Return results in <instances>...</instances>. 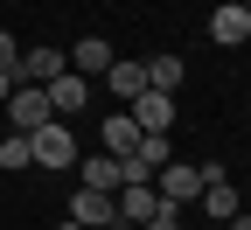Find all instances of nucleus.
Segmentation results:
<instances>
[{
  "instance_id": "obj_17",
  "label": "nucleus",
  "mask_w": 251,
  "mask_h": 230,
  "mask_svg": "<svg viewBox=\"0 0 251 230\" xmlns=\"http://www.w3.org/2000/svg\"><path fill=\"white\" fill-rule=\"evenodd\" d=\"M147 230H181V209H175V203H153V216H147Z\"/></svg>"
},
{
  "instance_id": "obj_9",
  "label": "nucleus",
  "mask_w": 251,
  "mask_h": 230,
  "mask_svg": "<svg viewBox=\"0 0 251 230\" xmlns=\"http://www.w3.org/2000/svg\"><path fill=\"white\" fill-rule=\"evenodd\" d=\"M112 63H119V56H112V42H105V35H84V42L70 49V70H77V77H105Z\"/></svg>"
},
{
  "instance_id": "obj_16",
  "label": "nucleus",
  "mask_w": 251,
  "mask_h": 230,
  "mask_svg": "<svg viewBox=\"0 0 251 230\" xmlns=\"http://www.w3.org/2000/svg\"><path fill=\"white\" fill-rule=\"evenodd\" d=\"M0 168H35V153H28V133H7V140H0Z\"/></svg>"
},
{
  "instance_id": "obj_20",
  "label": "nucleus",
  "mask_w": 251,
  "mask_h": 230,
  "mask_svg": "<svg viewBox=\"0 0 251 230\" xmlns=\"http://www.w3.org/2000/svg\"><path fill=\"white\" fill-rule=\"evenodd\" d=\"M230 230H251V216H244V209H237V216H230Z\"/></svg>"
},
{
  "instance_id": "obj_6",
  "label": "nucleus",
  "mask_w": 251,
  "mask_h": 230,
  "mask_svg": "<svg viewBox=\"0 0 251 230\" xmlns=\"http://www.w3.org/2000/svg\"><path fill=\"white\" fill-rule=\"evenodd\" d=\"M126 112H133L140 133H168V126H175V98H168V91H140Z\"/></svg>"
},
{
  "instance_id": "obj_15",
  "label": "nucleus",
  "mask_w": 251,
  "mask_h": 230,
  "mask_svg": "<svg viewBox=\"0 0 251 230\" xmlns=\"http://www.w3.org/2000/svg\"><path fill=\"white\" fill-rule=\"evenodd\" d=\"M175 84H181V56H147V91L175 98Z\"/></svg>"
},
{
  "instance_id": "obj_14",
  "label": "nucleus",
  "mask_w": 251,
  "mask_h": 230,
  "mask_svg": "<svg viewBox=\"0 0 251 230\" xmlns=\"http://www.w3.org/2000/svg\"><path fill=\"white\" fill-rule=\"evenodd\" d=\"M133 147H140V126H133V112L105 119V153H133Z\"/></svg>"
},
{
  "instance_id": "obj_18",
  "label": "nucleus",
  "mask_w": 251,
  "mask_h": 230,
  "mask_svg": "<svg viewBox=\"0 0 251 230\" xmlns=\"http://www.w3.org/2000/svg\"><path fill=\"white\" fill-rule=\"evenodd\" d=\"M14 63H21V49H14V35H7V28H0V70H14Z\"/></svg>"
},
{
  "instance_id": "obj_13",
  "label": "nucleus",
  "mask_w": 251,
  "mask_h": 230,
  "mask_svg": "<svg viewBox=\"0 0 251 230\" xmlns=\"http://www.w3.org/2000/svg\"><path fill=\"white\" fill-rule=\"evenodd\" d=\"M105 84H112V98H126V105H133V98L147 91V63H112Z\"/></svg>"
},
{
  "instance_id": "obj_11",
  "label": "nucleus",
  "mask_w": 251,
  "mask_h": 230,
  "mask_svg": "<svg viewBox=\"0 0 251 230\" xmlns=\"http://www.w3.org/2000/svg\"><path fill=\"white\" fill-rule=\"evenodd\" d=\"M244 35H251V14H244V7H209V42L237 49Z\"/></svg>"
},
{
  "instance_id": "obj_21",
  "label": "nucleus",
  "mask_w": 251,
  "mask_h": 230,
  "mask_svg": "<svg viewBox=\"0 0 251 230\" xmlns=\"http://www.w3.org/2000/svg\"><path fill=\"white\" fill-rule=\"evenodd\" d=\"M216 7H244V0H216Z\"/></svg>"
},
{
  "instance_id": "obj_23",
  "label": "nucleus",
  "mask_w": 251,
  "mask_h": 230,
  "mask_svg": "<svg viewBox=\"0 0 251 230\" xmlns=\"http://www.w3.org/2000/svg\"><path fill=\"white\" fill-rule=\"evenodd\" d=\"M244 14H251V0H244Z\"/></svg>"
},
{
  "instance_id": "obj_22",
  "label": "nucleus",
  "mask_w": 251,
  "mask_h": 230,
  "mask_svg": "<svg viewBox=\"0 0 251 230\" xmlns=\"http://www.w3.org/2000/svg\"><path fill=\"white\" fill-rule=\"evenodd\" d=\"M63 230H84V223H63Z\"/></svg>"
},
{
  "instance_id": "obj_10",
  "label": "nucleus",
  "mask_w": 251,
  "mask_h": 230,
  "mask_svg": "<svg viewBox=\"0 0 251 230\" xmlns=\"http://www.w3.org/2000/svg\"><path fill=\"white\" fill-rule=\"evenodd\" d=\"M112 203H119V223H147L161 195H153V181H126V188L112 195Z\"/></svg>"
},
{
  "instance_id": "obj_1",
  "label": "nucleus",
  "mask_w": 251,
  "mask_h": 230,
  "mask_svg": "<svg viewBox=\"0 0 251 230\" xmlns=\"http://www.w3.org/2000/svg\"><path fill=\"white\" fill-rule=\"evenodd\" d=\"M216 175H224V168H188V160H168V168L153 175V195L181 209V203H196V195H202V181H216Z\"/></svg>"
},
{
  "instance_id": "obj_5",
  "label": "nucleus",
  "mask_w": 251,
  "mask_h": 230,
  "mask_svg": "<svg viewBox=\"0 0 251 230\" xmlns=\"http://www.w3.org/2000/svg\"><path fill=\"white\" fill-rule=\"evenodd\" d=\"M77 168H84V181H77V188H98V195H119V188H126L119 153H77Z\"/></svg>"
},
{
  "instance_id": "obj_8",
  "label": "nucleus",
  "mask_w": 251,
  "mask_h": 230,
  "mask_svg": "<svg viewBox=\"0 0 251 230\" xmlns=\"http://www.w3.org/2000/svg\"><path fill=\"white\" fill-rule=\"evenodd\" d=\"M49 105H56V119H70V112H84V105H91V77H77V70H63V77L49 84Z\"/></svg>"
},
{
  "instance_id": "obj_4",
  "label": "nucleus",
  "mask_w": 251,
  "mask_h": 230,
  "mask_svg": "<svg viewBox=\"0 0 251 230\" xmlns=\"http://www.w3.org/2000/svg\"><path fill=\"white\" fill-rule=\"evenodd\" d=\"M63 70H70L63 49H21V63H14V77H21V84H42V91H49Z\"/></svg>"
},
{
  "instance_id": "obj_12",
  "label": "nucleus",
  "mask_w": 251,
  "mask_h": 230,
  "mask_svg": "<svg viewBox=\"0 0 251 230\" xmlns=\"http://www.w3.org/2000/svg\"><path fill=\"white\" fill-rule=\"evenodd\" d=\"M196 203L209 209V223H230V216H237V188L216 175V181H202V195H196Z\"/></svg>"
},
{
  "instance_id": "obj_19",
  "label": "nucleus",
  "mask_w": 251,
  "mask_h": 230,
  "mask_svg": "<svg viewBox=\"0 0 251 230\" xmlns=\"http://www.w3.org/2000/svg\"><path fill=\"white\" fill-rule=\"evenodd\" d=\"M14 91H21V77H14V70H0V105H7Z\"/></svg>"
},
{
  "instance_id": "obj_7",
  "label": "nucleus",
  "mask_w": 251,
  "mask_h": 230,
  "mask_svg": "<svg viewBox=\"0 0 251 230\" xmlns=\"http://www.w3.org/2000/svg\"><path fill=\"white\" fill-rule=\"evenodd\" d=\"M70 223H84V230H105V223H119V203H112V195H98V188H77Z\"/></svg>"
},
{
  "instance_id": "obj_3",
  "label": "nucleus",
  "mask_w": 251,
  "mask_h": 230,
  "mask_svg": "<svg viewBox=\"0 0 251 230\" xmlns=\"http://www.w3.org/2000/svg\"><path fill=\"white\" fill-rule=\"evenodd\" d=\"M7 119H14V133H42V126L56 119V105H49L42 84H21V91L7 98Z\"/></svg>"
},
{
  "instance_id": "obj_2",
  "label": "nucleus",
  "mask_w": 251,
  "mask_h": 230,
  "mask_svg": "<svg viewBox=\"0 0 251 230\" xmlns=\"http://www.w3.org/2000/svg\"><path fill=\"white\" fill-rule=\"evenodd\" d=\"M28 153H35V168H77V133L63 119H49L42 133H28Z\"/></svg>"
}]
</instances>
